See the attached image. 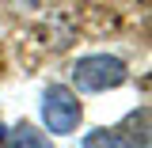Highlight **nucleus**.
Returning <instances> with one entry per match:
<instances>
[{
  "instance_id": "nucleus-6",
  "label": "nucleus",
  "mask_w": 152,
  "mask_h": 148,
  "mask_svg": "<svg viewBox=\"0 0 152 148\" xmlns=\"http://www.w3.org/2000/svg\"><path fill=\"white\" fill-rule=\"evenodd\" d=\"M4 137H8V129H4V125H0V144H4Z\"/></svg>"
},
{
  "instance_id": "nucleus-2",
  "label": "nucleus",
  "mask_w": 152,
  "mask_h": 148,
  "mask_svg": "<svg viewBox=\"0 0 152 148\" xmlns=\"http://www.w3.org/2000/svg\"><path fill=\"white\" fill-rule=\"evenodd\" d=\"M80 118H84V106H80V99H76L72 87L50 84L42 91V122H46L50 133H72L80 125Z\"/></svg>"
},
{
  "instance_id": "nucleus-4",
  "label": "nucleus",
  "mask_w": 152,
  "mask_h": 148,
  "mask_svg": "<svg viewBox=\"0 0 152 148\" xmlns=\"http://www.w3.org/2000/svg\"><path fill=\"white\" fill-rule=\"evenodd\" d=\"M4 141H8V148H53V144H50V137L38 133L34 125H15Z\"/></svg>"
},
{
  "instance_id": "nucleus-3",
  "label": "nucleus",
  "mask_w": 152,
  "mask_h": 148,
  "mask_svg": "<svg viewBox=\"0 0 152 148\" xmlns=\"http://www.w3.org/2000/svg\"><path fill=\"white\" fill-rule=\"evenodd\" d=\"M148 122H152L148 106H137L133 114H126V122H122V129H118V141H122V148H152Z\"/></svg>"
},
{
  "instance_id": "nucleus-1",
  "label": "nucleus",
  "mask_w": 152,
  "mask_h": 148,
  "mask_svg": "<svg viewBox=\"0 0 152 148\" xmlns=\"http://www.w3.org/2000/svg\"><path fill=\"white\" fill-rule=\"evenodd\" d=\"M72 80L80 91H114V87H122L129 80V69L114 53H91L72 65Z\"/></svg>"
},
{
  "instance_id": "nucleus-5",
  "label": "nucleus",
  "mask_w": 152,
  "mask_h": 148,
  "mask_svg": "<svg viewBox=\"0 0 152 148\" xmlns=\"http://www.w3.org/2000/svg\"><path fill=\"white\" fill-rule=\"evenodd\" d=\"M84 148H122V141H118V133L110 129H95L84 137Z\"/></svg>"
}]
</instances>
